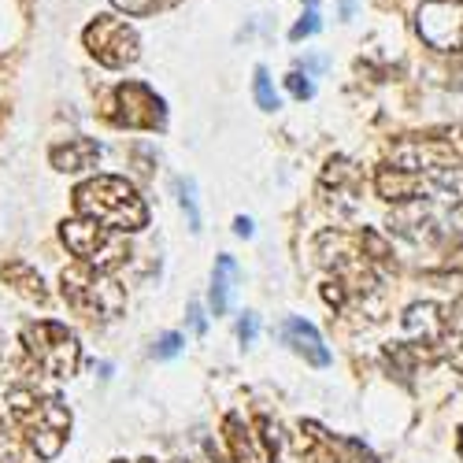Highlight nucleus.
Returning <instances> with one entry per match:
<instances>
[{
    "label": "nucleus",
    "instance_id": "19",
    "mask_svg": "<svg viewBox=\"0 0 463 463\" xmlns=\"http://www.w3.org/2000/svg\"><path fill=\"white\" fill-rule=\"evenodd\" d=\"M252 93H256V104H260L263 111H275V108H279V93H275V86H271V74H267L263 67H256Z\"/></svg>",
    "mask_w": 463,
    "mask_h": 463
},
{
    "label": "nucleus",
    "instance_id": "14",
    "mask_svg": "<svg viewBox=\"0 0 463 463\" xmlns=\"http://www.w3.org/2000/svg\"><path fill=\"white\" fill-rule=\"evenodd\" d=\"M0 275H5V282H8L19 297H26L30 304H42V307L49 304V289H45L42 275H37L26 260H8L5 267H0Z\"/></svg>",
    "mask_w": 463,
    "mask_h": 463
},
{
    "label": "nucleus",
    "instance_id": "17",
    "mask_svg": "<svg viewBox=\"0 0 463 463\" xmlns=\"http://www.w3.org/2000/svg\"><path fill=\"white\" fill-rule=\"evenodd\" d=\"M119 12H127L130 19H145V15H156V12H167L182 0H111Z\"/></svg>",
    "mask_w": 463,
    "mask_h": 463
},
{
    "label": "nucleus",
    "instance_id": "21",
    "mask_svg": "<svg viewBox=\"0 0 463 463\" xmlns=\"http://www.w3.org/2000/svg\"><path fill=\"white\" fill-rule=\"evenodd\" d=\"M178 189H182V208L189 212V226H193V230H201V208H197V185H193V178H185V182H178Z\"/></svg>",
    "mask_w": 463,
    "mask_h": 463
},
{
    "label": "nucleus",
    "instance_id": "12",
    "mask_svg": "<svg viewBox=\"0 0 463 463\" xmlns=\"http://www.w3.org/2000/svg\"><path fill=\"white\" fill-rule=\"evenodd\" d=\"M49 160L56 171L74 175V171H90L100 160V145L93 137H67V145H56L49 152Z\"/></svg>",
    "mask_w": 463,
    "mask_h": 463
},
{
    "label": "nucleus",
    "instance_id": "2",
    "mask_svg": "<svg viewBox=\"0 0 463 463\" xmlns=\"http://www.w3.org/2000/svg\"><path fill=\"white\" fill-rule=\"evenodd\" d=\"M8 415L15 419V427L37 452V459L60 456L67 434H71V411L60 397L42 393L37 385H15L8 393Z\"/></svg>",
    "mask_w": 463,
    "mask_h": 463
},
{
    "label": "nucleus",
    "instance_id": "8",
    "mask_svg": "<svg viewBox=\"0 0 463 463\" xmlns=\"http://www.w3.org/2000/svg\"><path fill=\"white\" fill-rule=\"evenodd\" d=\"M415 30L434 52H463V0H422Z\"/></svg>",
    "mask_w": 463,
    "mask_h": 463
},
{
    "label": "nucleus",
    "instance_id": "13",
    "mask_svg": "<svg viewBox=\"0 0 463 463\" xmlns=\"http://www.w3.org/2000/svg\"><path fill=\"white\" fill-rule=\"evenodd\" d=\"M222 438H226V449H230V459L234 463H267L256 434L241 422V415H226L222 419Z\"/></svg>",
    "mask_w": 463,
    "mask_h": 463
},
{
    "label": "nucleus",
    "instance_id": "15",
    "mask_svg": "<svg viewBox=\"0 0 463 463\" xmlns=\"http://www.w3.org/2000/svg\"><path fill=\"white\" fill-rule=\"evenodd\" d=\"M0 463H37V452L15 427L8 408H0Z\"/></svg>",
    "mask_w": 463,
    "mask_h": 463
},
{
    "label": "nucleus",
    "instance_id": "27",
    "mask_svg": "<svg viewBox=\"0 0 463 463\" xmlns=\"http://www.w3.org/2000/svg\"><path fill=\"white\" fill-rule=\"evenodd\" d=\"M189 316H193V330L204 334V312H201V304H193V307H189Z\"/></svg>",
    "mask_w": 463,
    "mask_h": 463
},
{
    "label": "nucleus",
    "instance_id": "6",
    "mask_svg": "<svg viewBox=\"0 0 463 463\" xmlns=\"http://www.w3.org/2000/svg\"><path fill=\"white\" fill-rule=\"evenodd\" d=\"M82 45L90 49V56L100 67L111 71H123L141 56V37L127 19H115V15H97L86 30H82Z\"/></svg>",
    "mask_w": 463,
    "mask_h": 463
},
{
    "label": "nucleus",
    "instance_id": "18",
    "mask_svg": "<svg viewBox=\"0 0 463 463\" xmlns=\"http://www.w3.org/2000/svg\"><path fill=\"white\" fill-rule=\"evenodd\" d=\"M256 441H260V449H263V456H267V463H275L279 459V427L267 415H260L256 419Z\"/></svg>",
    "mask_w": 463,
    "mask_h": 463
},
{
    "label": "nucleus",
    "instance_id": "10",
    "mask_svg": "<svg viewBox=\"0 0 463 463\" xmlns=\"http://www.w3.org/2000/svg\"><path fill=\"white\" fill-rule=\"evenodd\" d=\"M279 337H282V345H289V349H293L300 360H307L312 367H326V364H330V349L323 345L319 330L307 323V319H286V323L279 326Z\"/></svg>",
    "mask_w": 463,
    "mask_h": 463
},
{
    "label": "nucleus",
    "instance_id": "1",
    "mask_svg": "<svg viewBox=\"0 0 463 463\" xmlns=\"http://www.w3.org/2000/svg\"><path fill=\"white\" fill-rule=\"evenodd\" d=\"M74 212L82 219L104 222L119 234H137L148 226V208L137 197V189L119 175H97L74 185Z\"/></svg>",
    "mask_w": 463,
    "mask_h": 463
},
{
    "label": "nucleus",
    "instance_id": "25",
    "mask_svg": "<svg viewBox=\"0 0 463 463\" xmlns=\"http://www.w3.org/2000/svg\"><path fill=\"white\" fill-rule=\"evenodd\" d=\"M256 334H260V319H256L252 312H245V316H241V323H238V337H241V345H252V341H256Z\"/></svg>",
    "mask_w": 463,
    "mask_h": 463
},
{
    "label": "nucleus",
    "instance_id": "26",
    "mask_svg": "<svg viewBox=\"0 0 463 463\" xmlns=\"http://www.w3.org/2000/svg\"><path fill=\"white\" fill-rule=\"evenodd\" d=\"M234 234H238V238H252V219L238 215V219H234Z\"/></svg>",
    "mask_w": 463,
    "mask_h": 463
},
{
    "label": "nucleus",
    "instance_id": "22",
    "mask_svg": "<svg viewBox=\"0 0 463 463\" xmlns=\"http://www.w3.org/2000/svg\"><path fill=\"white\" fill-rule=\"evenodd\" d=\"M319 30V12H316V0H307V12H304V19L289 30V37L293 42H304V37H312Z\"/></svg>",
    "mask_w": 463,
    "mask_h": 463
},
{
    "label": "nucleus",
    "instance_id": "5",
    "mask_svg": "<svg viewBox=\"0 0 463 463\" xmlns=\"http://www.w3.org/2000/svg\"><path fill=\"white\" fill-rule=\"evenodd\" d=\"M60 238L63 245L79 256V263H90L97 267V271H115V267H123L130 260V245H127V234H119V230H111L104 222H93V219H63L60 226Z\"/></svg>",
    "mask_w": 463,
    "mask_h": 463
},
{
    "label": "nucleus",
    "instance_id": "30",
    "mask_svg": "<svg viewBox=\"0 0 463 463\" xmlns=\"http://www.w3.org/2000/svg\"><path fill=\"white\" fill-rule=\"evenodd\" d=\"M115 463H127V459H115Z\"/></svg>",
    "mask_w": 463,
    "mask_h": 463
},
{
    "label": "nucleus",
    "instance_id": "7",
    "mask_svg": "<svg viewBox=\"0 0 463 463\" xmlns=\"http://www.w3.org/2000/svg\"><path fill=\"white\" fill-rule=\"evenodd\" d=\"M108 119L127 130H164L167 127V108L145 82H123L111 93Z\"/></svg>",
    "mask_w": 463,
    "mask_h": 463
},
{
    "label": "nucleus",
    "instance_id": "23",
    "mask_svg": "<svg viewBox=\"0 0 463 463\" xmlns=\"http://www.w3.org/2000/svg\"><path fill=\"white\" fill-rule=\"evenodd\" d=\"M182 341H185V337H182V334H175V330H171V334H164V337L156 341V360H175V356L182 353Z\"/></svg>",
    "mask_w": 463,
    "mask_h": 463
},
{
    "label": "nucleus",
    "instance_id": "28",
    "mask_svg": "<svg viewBox=\"0 0 463 463\" xmlns=\"http://www.w3.org/2000/svg\"><path fill=\"white\" fill-rule=\"evenodd\" d=\"M449 86H452V90H459V93H463V63H459V67H456V71H452V74H449Z\"/></svg>",
    "mask_w": 463,
    "mask_h": 463
},
{
    "label": "nucleus",
    "instance_id": "20",
    "mask_svg": "<svg viewBox=\"0 0 463 463\" xmlns=\"http://www.w3.org/2000/svg\"><path fill=\"white\" fill-rule=\"evenodd\" d=\"M341 463H378V456H374L364 441L345 438V441H341Z\"/></svg>",
    "mask_w": 463,
    "mask_h": 463
},
{
    "label": "nucleus",
    "instance_id": "29",
    "mask_svg": "<svg viewBox=\"0 0 463 463\" xmlns=\"http://www.w3.org/2000/svg\"><path fill=\"white\" fill-rule=\"evenodd\" d=\"M459 456H463V430H459Z\"/></svg>",
    "mask_w": 463,
    "mask_h": 463
},
{
    "label": "nucleus",
    "instance_id": "9",
    "mask_svg": "<svg viewBox=\"0 0 463 463\" xmlns=\"http://www.w3.org/2000/svg\"><path fill=\"white\" fill-rule=\"evenodd\" d=\"M323 185L334 189L330 201H334L341 212H353V208L360 204V193H364V175H360V167H356L353 160L334 156V160L326 164V171H323Z\"/></svg>",
    "mask_w": 463,
    "mask_h": 463
},
{
    "label": "nucleus",
    "instance_id": "3",
    "mask_svg": "<svg viewBox=\"0 0 463 463\" xmlns=\"http://www.w3.org/2000/svg\"><path fill=\"white\" fill-rule=\"evenodd\" d=\"M60 293L82 319H119L127 312V289L108 271H97L90 263H71L60 271Z\"/></svg>",
    "mask_w": 463,
    "mask_h": 463
},
{
    "label": "nucleus",
    "instance_id": "11",
    "mask_svg": "<svg viewBox=\"0 0 463 463\" xmlns=\"http://www.w3.org/2000/svg\"><path fill=\"white\" fill-rule=\"evenodd\" d=\"M293 445L304 463H341V441H334L319 422H300Z\"/></svg>",
    "mask_w": 463,
    "mask_h": 463
},
{
    "label": "nucleus",
    "instance_id": "16",
    "mask_svg": "<svg viewBox=\"0 0 463 463\" xmlns=\"http://www.w3.org/2000/svg\"><path fill=\"white\" fill-rule=\"evenodd\" d=\"M234 275H238V263L230 256H219L215 260V275H212V316H226L230 289H234Z\"/></svg>",
    "mask_w": 463,
    "mask_h": 463
},
{
    "label": "nucleus",
    "instance_id": "24",
    "mask_svg": "<svg viewBox=\"0 0 463 463\" xmlns=\"http://www.w3.org/2000/svg\"><path fill=\"white\" fill-rule=\"evenodd\" d=\"M286 86H289V93H293L297 100H307V97L316 93V90H312V82H307V74H300V71H293V74H289Z\"/></svg>",
    "mask_w": 463,
    "mask_h": 463
},
{
    "label": "nucleus",
    "instance_id": "4",
    "mask_svg": "<svg viewBox=\"0 0 463 463\" xmlns=\"http://www.w3.org/2000/svg\"><path fill=\"white\" fill-rule=\"evenodd\" d=\"M23 353L30 356L33 371H42L56 382L79 374V364H82L79 337H74L63 323H52V319L23 326Z\"/></svg>",
    "mask_w": 463,
    "mask_h": 463
}]
</instances>
